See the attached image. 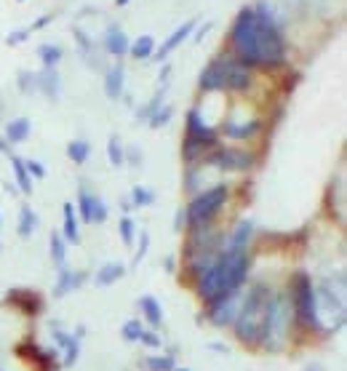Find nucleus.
Segmentation results:
<instances>
[{
    "label": "nucleus",
    "instance_id": "51",
    "mask_svg": "<svg viewBox=\"0 0 347 371\" xmlns=\"http://www.w3.org/2000/svg\"><path fill=\"white\" fill-rule=\"evenodd\" d=\"M307 371H318V369H307Z\"/></svg>",
    "mask_w": 347,
    "mask_h": 371
},
{
    "label": "nucleus",
    "instance_id": "13",
    "mask_svg": "<svg viewBox=\"0 0 347 371\" xmlns=\"http://www.w3.org/2000/svg\"><path fill=\"white\" fill-rule=\"evenodd\" d=\"M6 302H11L16 310H22L24 316H41L43 310V299L38 291H30V289H11L6 294Z\"/></svg>",
    "mask_w": 347,
    "mask_h": 371
},
{
    "label": "nucleus",
    "instance_id": "6",
    "mask_svg": "<svg viewBox=\"0 0 347 371\" xmlns=\"http://www.w3.org/2000/svg\"><path fill=\"white\" fill-rule=\"evenodd\" d=\"M230 200V187L228 185H214L208 190H201L193 195V200L185 208V225L190 227H203V225H214V219L219 217V211L228 206Z\"/></svg>",
    "mask_w": 347,
    "mask_h": 371
},
{
    "label": "nucleus",
    "instance_id": "12",
    "mask_svg": "<svg viewBox=\"0 0 347 371\" xmlns=\"http://www.w3.org/2000/svg\"><path fill=\"white\" fill-rule=\"evenodd\" d=\"M251 238H254V222L251 219H240L235 230L230 232L228 238H225V246H222V252L228 254H246L251 246Z\"/></svg>",
    "mask_w": 347,
    "mask_h": 371
},
{
    "label": "nucleus",
    "instance_id": "35",
    "mask_svg": "<svg viewBox=\"0 0 347 371\" xmlns=\"http://www.w3.org/2000/svg\"><path fill=\"white\" fill-rule=\"evenodd\" d=\"M163 94H166V86H163L161 91H158V94H155V97H152L150 102H147V104L139 109V115H137V118H139V120H150L152 115H155V109L163 107Z\"/></svg>",
    "mask_w": 347,
    "mask_h": 371
},
{
    "label": "nucleus",
    "instance_id": "26",
    "mask_svg": "<svg viewBox=\"0 0 347 371\" xmlns=\"http://www.w3.org/2000/svg\"><path fill=\"white\" fill-rule=\"evenodd\" d=\"M129 54L134 56V59H152V54H155V38L152 35H142V38H137L134 43L129 45Z\"/></svg>",
    "mask_w": 347,
    "mask_h": 371
},
{
    "label": "nucleus",
    "instance_id": "32",
    "mask_svg": "<svg viewBox=\"0 0 347 371\" xmlns=\"http://www.w3.org/2000/svg\"><path fill=\"white\" fill-rule=\"evenodd\" d=\"M107 155H110V163L115 166V168H120V166L126 163V150H123V144H120L118 136H110Z\"/></svg>",
    "mask_w": 347,
    "mask_h": 371
},
{
    "label": "nucleus",
    "instance_id": "24",
    "mask_svg": "<svg viewBox=\"0 0 347 371\" xmlns=\"http://www.w3.org/2000/svg\"><path fill=\"white\" fill-rule=\"evenodd\" d=\"M65 227H62V238L67 243H80V227H78V214L73 203H65Z\"/></svg>",
    "mask_w": 347,
    "mask_h": 371
},
{
    "label": "nucleus",
    "instance_id": "49",
    "mask_svg": "<svg viewBox=\"0 0 347 371\" xmlns=\"http://www.w3.org/2000/svg\"><path fill=\"white\" fill-rule=\"evenodd\" d=\"M131 0H115V6H120V9H123V6H129Z\"/></svg>",
    "mask_w": 347,
    "mask_h": 371
},
{
    "label": "nucleus",
    "instance_id": "28",
    "mask_svg": "<svg viewBox=\"0 0 347 371\" xmlns=\"http://www.w3.org/2000/svg\"><path fill=\"white\" fill-rule=\"evenodd\" d=\"M38 56H41V62H43L46 70H56V65L62 62L65 51H62L59 45H54V43H43L41 48H38Z\"/></svg>",
    "mask_w": 347,
    "mask_h": 371
},
{
    "label": "nucleus",
    "instance_id": "29",
    "mask_svg": "<svg viewBox=\"0 0 347 371\" xmlns=\"http://www.w3.org/2000/svg\"><path fill=\"white\" fill-rule=\"evenodd\" d=\"M88 155H91V144L86 139H73V142L67 144V158L73 161V163L83 166L88 161Z\"/></svg>",
    "mask_w": 347,
    "mask_h": 371
},
{
    "label": "nucleus",
    "instance_id": "2",
    "mask_svg": "<svg viewBox=\"0 0 347 371\" xmlns=\"http://www.w3.org/2000/svg\"><path fill=\"white\" fill-rule=\"evenodd\" d=\"M251 254H228V252H219L217 262L211 270L201 275L196 284V291L198 296L211 305V302H217V299H225V296H233L243 291V286L249 281V273H251Z\"/></svg>",
    "mask_w": 347,
    "mask_h": 371
},
{
    "label": "nucleus",
    "instance_id": "27",
    "mask_svg": "<svg viewBox=\"0 0 347 371\" xmlns=\"http://www.w3.org/2000/svg\"><path fill=\"white\" fill-rule=\"evenodd\" d=\"M48 243H51V259H54V267H67V240L62 238V232H51V238H48Z\"/></svg>",
    "mask_w": 347,
    "mask_h": 371
},
{
    "label": "nucleus",
    "instance_id": "39",
    "mask_svg": "<svg viewBox=\"0 0 347 371\" xmlns=\"http://www.w3.org/2000/svg\"><path fill=\"white\" fill-rule=\"evenodd\" d=\"M91 222H94V225L107 222V203H105L99 195H94V214H91Z\"/></svg>",
    "mask_w": 347,
    "mask_h": 371
},
{
    "label": "nucleus",
    "instance_id": "50",
    "mask_svg": "<svg viewBox=\"0 0 347 371\" xmlns=\"http://www.w3.org/2000/svg\"><path fill=\"white\" fill-rule=\"evenodd\" d=\"M174 371H187V369H174Z\"/></svg>",
    "mask_w": 347,
    "mask_h": 371
},
{
    "label": "nucleus",
    "instance_id": "54",
    "mask_svg": "<svg viewBox=\"0 0 347 371\" xmlns=\"http://www.w3.org/2000/svg\"><path fill=\"white\" fill-rule=\"evenodd\" d=\"M0 371H3V369H0Z\"/></svg>",
    "mask_w": 347,
    "mask_h": 371
},
{
    "label": "nucleus",
    "instance_id": "19",
    "mask_svg": "<svg viewBox=\"0 0 347 371\" xmlns=\"http://www.w3.org/2000/svg\"><path fill=\"white\" fill-rule=\"evenodd\" d=\"M30 131H33V123H30V118H14L6 123V142L9 144H22L30 139Z\"/></svg>",
    "mask_w": 347,
    "mask_h": 371
},
{
    "label": "nucleus",
    "instance_id": "36",
    "mask_svg": "<svg viewBox=\"0 0 347 371\" xmlns=\"http://www.w3.org/2000/svg\"><path fill=\"white\" fill-rule=\"evenodd\" d=\"M118 232H120V238H123V243H126V246H131V243H134V238H137V225H134V219H131V217H120Z\"/></svg>",
    "mask_w": 347,
    "mask_h": 371
},
{
    "label": "nucleus",
    "instance_id": "38",
    "mask_svg": "<svg viewBox=\"0 0 347 371\" xmlns=\"http://www.w3.org/2000/svg\"><path fill=\"white\" fill-rule=\"evenodd\" d=\"M171 115H174V107L171 104H163V107H158L155 109V115H152L147 123H150L152 129H161V126H166L169 120H171Z\"/></svg>",
    "mask_w": 347,
    "mask_h": 371
},
{
    "label": "nucleus",
    "instance_id": "25",
    "mask_svg": "<svg viewBox=\"0 0 347 371\" xmlns=\"http://www.w3.org/2000/svg\"><path fill=\"white\" fill-rule=\"evenodd\" d=\"M9 161H11L14 166V176H16V187L22 190L24 195H30L33 193V176L27 174V166H24V161L19 158V155H9Z\"/></svg>",
    "mask_w": 347,
    "mask_h": 371
},
{
    "label": "nucleus",
    "instance_id": "22",
    "mask_svg": "<svg viewBox=\"0 0 347 371\" xmlns=\"http://www.w3.org/2000/svg\"><path fill=\"white\" fill-rule=\"evenodd\" d=\"M139 307H142V316H144V321H147L152 328H161L163 326V307H161V302H158L155 296H150V294L142 296Z\"/></svg>",
    "mask_w": 347,
    "mask_h": 371
},
{
    "label": "nucleus",
    "instance_id": "5",
    "mask_svg": "<svg viewBox=\"0 0 347 371\" xmlns=\"http://www.w3.org/2000/svg\"><path fill=\"white\" fill-rule=\"evenodd\" d=\"M289 302L294 310V323L297 328H302L307 334H321L324 331V321H321V310H318V296H315V284L313 278L297 270L292 275V284H289Z\"/></svg>",
    "mask_w": 347,
    "mask_h": 371
},
{
    "label": "nucleus",
    "instance_id": "34",
    "mask_svg": "<svg viewBox=\"0 0 347 371\" xmlns=\"http://www.w3.org/2000/svg\"><path fill=\"white\" fill-rule=\"evenodd\" d=\"M144 366L150 371H174L176 369V363H174L171 355H152V358L144 360Z\"/></svg>",
    "mask_w": 347,
    "mask_h": 371
},
{
    "label": "nucleus",
    "instance_id": "44",
    "mask_svg": "<svg viewBox=\"0 0 347 371\" xmlns=\"http://www.w3.org/2000/svg\"><path fill=\"white\" fill-rule=\"evenodd\" d=\"M51 19H54V14H46V16H41V19H35L33 27H30V33H33V30H43L46 24L51 22Z\"/></svg>",
    "mask_w": 347,
    "mask_h": 371
},
{
    "label": "nucleus",
    "instance_id": "20",
    "mask_svg": "<svg viewBox=\"0 0 347 371\" xmlns=\"http://www.w3.org/2000/svg\"><path fill=\"white\" fill-rule=\"evenodd\" d=\"M35 86L48 97V102H56L59 99V88H62V77H59L56 70H43L41 75L35 77Z\"/></svg>",
    "mask_w": 347,
    "mask_h": 371
},
{
    "label": "nucleus",
    "instance_id": "15",
    "mask_svg": "<svg viewBox=\"0 0 347 371\" xmlns=\"http://www.w3.org/2000/svg\"><path fill=\"white\" fill-rule=\"evenodd\" d=\"M196 24H198L196 19H190V22H185L182 27H176V30H174V33L169 35V41H166V43H163L161 48H155V54H152V59H155V62H163L166 56L171 54L174 48H179V45L185 43L187 38L193 35V30H196Z\"/></svg>",
    "mask_w": 347,
    "mask_h": 371
},
{
    "label": "nucleus",
    "instance_id": "52",
    "mask_svg": "<svg viewBox=\"0 0 347 371\" xmlns=\"http://www.w3.org/2000/svg\"><path fill=\"white\" fill-rule=\"evenodd\" d=\"M19 3H24V0H19Z\"/></svg>",
    "mask_w": 347,
    "mask_h": 371
},
{
    "label": "nucleus",
    "instance_id": "37",
    "mask_svg": "<svg viewBox=\"0 0 347 371\" xmlns=\"http://www.w3.org/2000/svg\"><path fill=\"white\" fill-rule=\"evenodd\" d=\"M142 331H144V326H142V321H137V318H134V321H126L123 328H120V334H123L126 342H139Z\"/></svg>",
    "mask_w": 347,
    "mask_h": 371
},
{
    "label": "nucleus",
    "instance_id": "9",
    "mask_svg": "<svg viewBox=\"0 0 347 371\" xmlns=\"http://www.w3.org/2000/svg\"><path fill=\"white\" fill-rule=\"evenodd\" d=\"M254 86V70L243 67L235 56L225 54V80H222V91L225 94H246Z\"/></svg>",
    "mask_w": 347,
    "mask_h": 371
},
{
    "label": "nucleus",
    "instance_id": "53",
    "mask_svg": "<svg viewBox=\"0 0 347 371\" xmlns=\"http://www.w3.org/2000/svg\"><path fill=\"white\" fill-rule=\"evenodd\" d=\"M0 225H3V222H0Z\"/></svg>",
    "mask_w": 347,
    "mask_h": 371
},
{
    "label": "nucleus",
    "instance_id": "21",
    "mask_svg": "<svg viewBox=\"0 0 347 371\" xmlns=\"http://www.w3.org/2000/svg\"><path fill=\"white\" fill-rule=\"evenodd\" d=\"M51 337L59 342V348L65 350V366H75L78 355H80V342H78V337H70V334L59 331V328L51 331Z\"/></svg>",
    "mask_w": 347,
    "mask_h": 371
},
{
    "label": "nucleus",
    "instance_id": "40",
    "mask_svg": "<svg viewBox=\"0 0 347 371\" xmlns=\"http://www.w3.org/2000/svg\"><path fill=\"white\" fill-rule=\"evenodd\" d=\"M147 252H150V232H144L142 230L139 235V249H137V254H134V264H139L144 257H147Z\"/></svg>",
    "mask_w": 347,
    "mask_h": 371
},
{
    "label": "nucleus",
    "instance_id": "7",
    "mask_svg": "<svg viewBox=\"0 0 347 371\" xmlns=\"http://www.w3.org/2000/svg\"><path fill=\"white\" fill-rule=\"evenodd\" d=\"M203 163L214 166L219 171H228V174H246L254 166L260 163L257 155L249 150H240V147H217L206 155Z\"/></svg>",
    "mask_w": 347,
    "mask_h": 371
},
{
    "label": "nucleus",
    "instance_id": "3",
    "mask_svg": "<svg viewBox=\"0 0 347 371\" xmlns=\"http://www.w3.org/2000/svg\"><path fill=\"white\" fill-rule=\"evenodd\" d=\"M270 296H272V286L267 284H254L249 286V291L240 294V310L235 323H233V331H235L240 345L260 348L262 321H265V307L270 302Z\"/></svg>",
    "mask_w": 347,
    "mask_h": 371
},
{
    "label": "nucleus",
    "instance_id": "30",
    "mask_svg": "<svg viewBox=\"0 0 347 371\" xmlns=\"http://www.w3.org/2000/svg\"><path fill=\"white\" fill-rule=\"evenodd\" d=\"M35 227H38V214L30 206H22V211H19V235L30 238L35 232Z\"/></svg>",
    "mask_w": 347,
    "mask_h": 371
},
{
    "label": "nucleus",
    "instance_id": "46",
    "mask_svg": "<svg viewBox=\"0 0 347 371\" xmlns=\"http://www.w3.org/2000/svg\"><path fill=\"white\" fill-rule=\"evenodd\" d=\"M0 153H6V155H11V150H9V142L0 136Z\"/></svg>",
    "mask_w": 347,
    "mask_h": 371
},
{
    "label": "nucleus",
    "instance_id": "16",
    "mask_svg": "<svg viewBox=\"0 0 347 371\" xmlns=\"http://www.w3.org/2000/svg\"><path fill=\"white\" fill-rule=\"evenodd\" d=\"M129 35L120 30L118 24H110L107 27V35H105V48H107V54L112 56H126L129 54Z\"/></svg>",
    "mask_w": 347,
    "mask_h": 371
},
{
    "label": "nucleus",
    "instance_id": "31",
    "mask_svg": "<svg viewBox=\"0 0 347 371\" xmlns=\"http://www.w3.org/2000/svg\"><path fill=\"white\" fill-rule=\"evenodd\" d=\"M78 211H80V219H83L86 225H94V222H91V214H94V195L88 193L86 187H80V193H78Z\"/></svg>",
    "mask_w": 347,
    "mask_h": 371
},
{
    "label": "nucleus",
    "instance_id": "41",
    "mask_svg": "<svg viewBox=\"0 0 347 371\" xmlns=\"http://www.w3.org/2000/svg\"><path fill=\"white\" fill-rule=\"evenodd\" d=\"M27 166V174L33 176V179H46V166L38 163V161H24Z\"/></svg>",
    "mask_w": 347,
    "mask_h": 371
},
{
    "label": "nucleus",
    "instance_id": "11",
    "mask_svg": "<svg viewBox=\"0 0 347 371\" xmlns=\"http://www.w3.org/2000/svg\"><path fill=\"white\" fill-rule=\"evenodd\" d=\"M222 80H225V54L214 56V59L201 70L198 88H201V94H217V91H222Z\"/></svg>",
    "mask_w": 347,
    "mask_h": 371
},
{
    "label": "nucleus",
    "instance_id": "47",
    "mask_svg": "<svg viewBox=\"0 0 347 371\" xmlns=\"http://www.w3.org/2000/svg\"><path fill=\"white\" fill-rule=\"evenodd\" d=\"M208 30H211V24H203V27H201V33H198V38H196V41H201V38H203V35H206Z\"/></svg>",
    "mask_w": 347,
    "mask_h": 371
},
{
    "label": "nucleus",
    "instance_id": "14",
    "mask_svg": "<svg viewBox=\"0 0 347 371\" xmlns=\"http://www.w3.org/2000/svg\"><path fill=\"white\" fill-rule=\"evenodd\" d=\"M260 131H262V120L260 118L246 120V123L225 120V126H222V134H225L228 139H233V142H249V139H254Z\"/></svg>",
    "mask_w": 347,
    "mask_h": 371
},
{
    "label": "nucleus",
    "instance_id": "45",
    "mask_svg": "<svg viewBox=\"0 0 347 371\" xmlns=\"http://www.w3.org/2000/svg\"><path fill=\"white\" fill-rule=\"evenodd\" d=\"M126 158H129V163H134V166H139V163H142V155H139V150H137V147H134V150H131V153L126 155Z\"/></svg>",
    "mask_w": 347,
    "mask_h": 371
},
{
    "label": "nucleus",
    "instance_id": "18",
    "mask_svg": "<svg viewBox=\"0 0 347 371\" xmlns=\"http://www.w3.org/2000/svg\"><path fill=\"white\" fill-rule=\"evenodd\" d=\"M123 83H126V70L123 65H112L105 75V94H107L112 102H118L123 97Z\"/></svg>",
    "mask_w": 347,
    "mask_h": 371
},
{
    "label": "nucleus",
    "instance_id": "33",
    "mask_svg": "<svg viewBox=\"0 0 347 371\" xmlns=\"http://www.w3.org/2000/svg\"><path fill=\"white\" fill-rule=\"evenodd\" d=\"M152 203H155V193L150 187L137 185L131 190V206H152Z\"/></svg>",
    "mask_w": 347,
    "mask_h": 371
},
{
    "label": "nucleus",
    "instance_id": "42",
    "mask_svg": "<svg viewBox=\"0 0 347 371\" xmlns=\"http://www.w3.org/2000/svg\"><path fill=\"white\" fill-rule=\"evenodd\" d=\"M139 342H142V345H147V348H161V337H158L155 331H147V328L142 331V339H139Z\"/></svg>",
    "mask_w": 347,
    "mask_h": 371
},
{
    "label": "nucleus",
    "instance_id": "4",
    "mask_svg": "<svg viewBox=\"0 0 347 371\" xmlns=\"http://www.w3.org/2000/svg\"><path fill=\"white\" fill-rule=\"evenodd\" d=\"M294 310L286 291H272L270 302L265 307V321H262V339L260 348L265 353H281L292 339Z\"/></svg>",
    "mask_w": 347,
    "mask_h": 371
},
{
    "label": "nucleus",
    "instance_id": "10",
    "mask_svg": "<svg viewBox=\"0 0 347 371\" xmlns=\"http://www.w3.org/2000/svg\"><path fill=\"white\" fill-rule=\"evenodd\" d=\"M240 294H243V291L206 305V318L208 321H211L217 328H233L235 318H238V310H240Z\"/></svg>",
    "mask_w": 347,
    "mask_h": 371
},
{
    "label": "nucleus",
    "instance_id": "17",
    "mask_svg": "<svg viewBox=\"0 0 347 371\" xmlns=\"http://www.w3.org/2000/svg\"><path fill=\"white\" fill-rule=\"evenodd\" d=\"M83 281H86V273H73V270L62 267V270H59V278H56V286H54V296L56 299H62V296L73 294L75 289H80Z\"/></svg>",
    "mask_w": 347,
    "mask_h": 371
},
{
    "label": "nucleus",
    "instance_id": "43",
    "mask_svg": "<svg viewBox=\"0 0 347 371\" xmlns=\"http://www.w3.org/2000/svg\"><path fill=\"white\" fill-rule=\"evenodd\" d=\"M27 35H30V30H16V33H9L6 35V43L9 45H19L27 41Z\"/></svg>",
    "mask_w": 347,
    "mask_h": 371
},
{
    "label": "nucleus",
    "instance_id": "48",
    "mask_svg": "<svg viewBox=\"0 0 347 371\" xmlns=\"http://www.w3.org/2000/svg\"><path fill=\"white\" fill-rule=\"evenodd\" d=\"M166 270H169V273H174V259H171V257L166 259Z\"/></svg>",
    "mask_w": 347,
    "mask_h": 371
},
{
    "label": "nucleus",
    "instance_id": "23",
    "mask_svg": "<svg viewBox=\"0 0 347 371\" xmlns=\"http://www.w3.org/2000/svg\"><path fill=\"white\" fill-rule=\"evenodd\" d=\"M123 275H126V267H123L120 262L102 264V267H99V273H97V286L99 289H107V286L118 284Z\"/></svg>",
    "mask_w": 347,
    "mask_h": 371
},
{
    "label": "nucleus",
    "instance_id": "8",
    "mask_svg": "<svg viewBox=\"0 0 347 371\" xmlns=\"http://www.w3.org/2000/svg\"><path fill=\"white\" fill-rule=\"evenodd\" d=\"M185 136H187V139H193V142H198V144H203L208 153L219 147V131L214 129V126H208L206 118L201 115V107L187 109Z\"/></svg>",
    "mask_w": 347,
    "mask_h": 371
},
{
    "label": "nucleus",
    "instance_id": "1",
    "mask_svg": "<svg viewBox=\"0 0 347 371\" xmlns=\"http://www.w3.org/2000/svg\"><path fill=\"white\" fill-rule=\"evenodd\" d=\"M230 56L249 70H278L286 65L289 45L281 22L275 19L270 3L243 6L233 19L228 35Z\"/></svg>",
    "mask_w": 347,
    "mask_h": 371
}]
</instances>
